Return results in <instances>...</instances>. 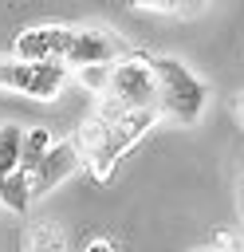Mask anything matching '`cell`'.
Masks as SVG:
<instances>
[{
    "instance_id": "6da1fadb",
    "label": "cell",
    "mask_w": 244,
    "mask_h": 252,
    "mask_svg": "<svg viewBox=\"0 0 244 252\" xmlns=\"http://www.w3.org/2000/svg\"><path fill=\"white\" fill-rule=\"evenodd\" d=\"M153 75H157V106L161 114L177 118L181 126H193L205 106H209V87L173 55H153Z\"/></svg>"
},
{
    "instance_id": "7a4b0ae2",
    "label": "cell",
    "mask_w": 244,
    "mask_h": 252,
    "mask_svg": "<svg viewBox=\"0 0 244 252\" xmlns=\"http://www.w3.org/2000/svg\"><path fill=\"white\" fill-rule=\"evenodd\" d=\"M110 94L118 102H126L130 110L157 106V75H153V63L146 55H122L114 63V75H110Z\"/></svg>"
},
{
    "instance_id": "3957f363",
    "label": "cell",
    "mask_w": 244,
    "mask_h": 252,
    "mask_svg": "<svg viewBox=\"0 0 244 252\" xmlns=\"http://www.w3.org/2000/svg\"><path fill=\"white\" fill-rule=\"evenodd\" d=\"M122 59V39L110 32V28H75L71 35V47L63 55V63L71 71H83V67H98V63H118Z\"/></svg>"
},
{
    "instance_id": "277c9868",
    "label": "cell",
    "mask_w": 244,
    "mask_h": 252,
    "mask_svg": "<svg viewBox=\"0 0 244 252\" xmlns=\"http://www.w3.org/2000/svg\"><path fill=\"white\" fill-rule=\"evenodd\" d=\"M71 35L75 28L67 24H39V28H28L12 39V55L20 63H51V59H63L67 47H71Z\"/></svg>"
},
{
    "instance_id": "5b68a950",
    "label": "cell",
    "mask_w": 244,
    "mask_h": 252,
    "mask_svg": "<svg viewBox=\"0 0 244 252\" xmlns=\"http://www.w3.org/2000/svg\"><path fill=\"white\" fill-rule=\"evenodd\" d=\"M87 165V154L75 146V138H63L51 146V154L31 169V193L35 197H47L51 189H59L67 177H75L79 169Z\"/></svg>"
},
{
    "instance_id": "8992f818",
    "label": "cell",
    "mask_w": 244,
    "mask_h": 252,
    "mask_svg": "<svg viewBox=\"0 0 244 252\" xmlns=\"http://www.w3.org/2000/svg\"><path fill=\"white\" fill-rule=\"evenodd\" d=\"M67 75H71V67H67L63 59L35 63V67H31V87H28V98H43V102L59 98V91H63V83H67Z\"/></svg>"
},
{
    "instance_id": "52a82bcc",
    "label": "cell",
    "mask_w": 244,
    "mask_h": 252,
    "mask_svg": "<svg viewBox=\"0 0 244 252\" xmlns=\"http://www.w3.org/2000/svg\"><path fill=\"white\" fill-rule=\"evenodd\" d=\"M31 201H35V193H31V173H28V169L8 173V177H4V189H0V205L12 209V213H28Z\"/></svg>"
},
{
    "instance_id": "ba28073f",
    "label": "cell",
    "mask_w": 244,
    "mask_h": 252,
    "mask_svg": "<svg viewBox=\"0 0 244 252\" xmlns=\"http://www.w3.org/2000/svg\"><path fill=\"white\" fill-rule=\"evenodd\" d=\"M20 161H24V130L16 122H8V126H0V177L16 173Z\"/></svg>"
},
{
    "instance_id": "9c48e42d",
    "label": "cell",
    "mask_w": 244,
    "mask_h": 252,
    "mask_svg": "<svg viewBox=\"0 0 244 252\" xmlns=\"http://www.w3.org/2000/svg\"><path fill=\"white\" fill-rule=\"evenodd\" d=\"M51 146H55V138H51L47 126H31V130H24V161H20V169L31 173V169L51 154Z\"/></svg>"
},
{
    "instance_id": "30bf717a",
    "label": "cell",
    "mask_w": 244,
    "mask_h": 252,
    "mask_svg": "<svg viewBox=\"0 0 244 252\" xmlns=\"http://www.w3.org/2000/svg\"><path fill=\"white\" fill-rule=\"evenodd\" d=\"M28 87H31V63H20L16 55H0V91L28 94Z\"/></svg>"
},
{
    "instance_id": "8fae6325",
    "label": "cell",
    "mask_w": 244,
    "mask_h": 252,
    "mask_svg": "<svg viewBox=\"0 0 244 252\" xmlns=\"http://www.w3.org/2000/svg\"><path fill=\"white\" fill-rule=\"evenodd\" d=\"M106 134H110V122H102L98 114H91V118H83V122H79V130H75V146L91 158V154L106 142Z\"/></svg>"
},
{
    "instance_id": "7c38bea8",
    "label": "cell",
    "mask_w": 244,
    "mask_h": 252,
    "mask_svg": "<svg viewBox=\"0 0 244 252\" xmlns=\"http://www.w3.org/2000/svg\"><path fill=\"white\" fill-rule=\"evenodd\" d=\"M110 75H114V63H98V67H83L75 71V83L87 91V94H110Z\"/></svg>"
},
{
    "instance_id": "4fadbf2b",
    "label": "cell",
    "mask_w": 244,
    "mask_h": 252,
    "mask_svg": "<svg viewBox=\"0 0 244 252\" xmlns=\"http://www.w3.org/2000/svg\"><path fill=\"white\" fill-rule=\"evenodd\" d=\"M28 252H63L59 228L55 224H35L31 228V240H28Z\"/></svg>"
},
{
    "instance_id": "5bb4252c",
    "label": "cell",
    "mask_w": 244,
    "mask_h": 252,
    "mask_svg": "<svg viewBox=\"0 0 244 252\" xmlns=\"http://www.w3.org/2000/svg\"><path fill=\"white\" fill-rule=\"evenodd\" d=\"M138 8H146V12H189V8H181V4H169V0H150V4H138Z\"/></svg>"
},
{
    "instance_id": "9a60e30c",
    "label": "cell",
    "mask_w": 244,
    "mask_h": 252,
    "mask_svg": "<svg viewBox=\"0 0 244 252\" xmlns=\"http://www.w3.org/2000/svg\"><path fill=\"white\" fill-rule=\"evenodd\" d=\"M216 248H220V252H244V248H240V240H236V236H228V232H220Z\"/></svg>"
},
{
    "instance_id": "2e32d148",
    "label": "cell",
    "mask_w": 244,
    "mask_h": 252,
    "mask_svg": "<svg viewBox=\"0 0 244 252\" xmlns=\"http://www.w3.org/2000/svg\"><path fill=\"white\" fill-rule=\"evenodd\" d=\"M83 252H114V244H110V240H102V236H94V240H91Z\"/></svg>"
},
{
    "instance_id": "e0dca14e",
    "label": "cell",
    "mask_w": 244,
    "mask_h": 252,
    "mask_svg": "<svg viewBox=\"0 0 244 252\" xmlns=\"http://www.w3.org/2000/svg\"><path fill=\"white\" fill-rule=\"evenodd\" d=\"M193 252H220V248H216V244H213V248H193Z\"/></svg>"
},
{
    "instance_id": "ac0fdd59",
    "label": "cell",
    "mask_w": 244,
    "mask_h": 252,
    "mask_svg": "<svg viewBox=\"0 0 244 252\" xmlns=\"http://www.w3.org/2000/svg\"><path fill=\"white\" fill-rule=\"evenodd\" d=\"M240 213H244V181H240Z\"/></svg>"
},
{
    "instance_id": "d6986e66",
    "label": "cell",
    "mask_w": 244,
    "mask_h": 252,
    "mask_svg": "<svg viewBox=\"0 0 244 252\" xmlns=\"http://www.w3.org/2000/svg\"><path fill=\"white\" fill-rule=\"evenodd\" d=\"M240 118H244V102H240Z\"/></svg>"
},
{
    "instance_id": "ffe728a7",
    "label": "cell",
    "mask_w": 244,
    "mask_h": 252,
    "mask_svg": "<svg viewBox=\"0 0 244 252\" xmlns=\"http://www.w3.org/2000/svg\"><path fill=\"white\" fill-rule=\"evenodd\" d=\"M0 189H4V177H0Z\"/></svg>"
}]
</instances>
